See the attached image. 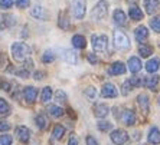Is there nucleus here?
Instances as JSON below:
<instances>
[{"mask_svg": "<svg viewBox=\"0 0 160 145\" xmlns=\"http://www.w3.org/2000/svg\"><path fill=\"white\" fill-rule=\"evenodd\" d=\"M13 59L18 62H25L30 55V48L23 42H15L10 48Z\"/></svg>", "mask_w": 160, "mask_h": 145, "instance_id": "f257e3e1", "label": "nucleus"}, {"mask_svg": "<svg viewBox=\"0 0 160 145\" xmlns=\"http://www.w3.org/2000/svg\"><path fill=\"white\" fill-rule=\"evenodd\" d=\"M69 7H71V13L75 19H82L85 16V10H87L85 0H71L69 2Z\"/></svg>", "mask_w": 160, "mask_h": 145, "instance_id": "f03ea898", "label": "nucleus"}, {"mask_svg": "<svg viewBox=\"0 0 160 145\" xmlns=\"http://www.w3.org/2000/svg\"><path fill=\"white\" fill-rule=\"evenodd\" d=\"M107 13H108V3L105 0H100L94 6L92 12H91V16H92L94 20H102L107 16Z\"/></svg>", "mask_w": 160, "mask_h": 145, "instance_id": "7ed1b4c3", "label": "nucleus"}, {"mask_svg": "<svg viewBox=\"0 0 160 145\" xmlns=\"http://www.w3.org/2000/svg\"><path fill=\"white\" fill-rule=\"evenodd\" d=\"M91 42L95 52H104L108 46V37L105 35H92Z\"/></svg>", "mask_w": 160, "mask_h": 145, "instance_id": "20e7f679", "label": "nucleus"}, {"mask_svg": "<svg viewBox=\"0 0 160 145\" xmlns=\"http://www.w3.org/2000/svg\"><path fill=\"white\" fill-rule=\"evenodd\" d=\"M114 45H116L117 49L127 50V49L130 48V39L127 37L126 33L117 30V32H114Z\"/></svg>", "mask_w": 160, "mask_h": 145, "instance_id": "39448f33", "label": "nucleus"}, {"mask_svg": "<svg viewBox=\"0 0 160 145\" xmlns=\"http://www.w3.org/2000/svg\"><path fill=\"white\" fill-rule=\"evenodd\" d=\"M110 138H111L112 144L123 145V144H126V142L128 141V134H127L124 129H114L111 132V135H110Z\"/></svg>", "mask_w": 160, "mask_h": 145, "instance_id": "423d86ee", "label": "nucleus"}, {"mask_svg": "<svg viewBox=\"0 0 160 145\" xmlns=\"http://www.w3.org/2000/svg\"><path fill=\"white\" fill-rule=\"evenodd\" d=\"M101 95L104 98H116L118 95V89L116 88L114 83L111 82H107L102 85V89H101Z\"/></svg>", "mask_w": 160, "mask_h": 145, "instance_id": "0eeeda50", "label": "nucleus"}, {"mask_svg": "<svg viewBox=\"0 0 160 145\" xmlns=\"http://www.w3.org/2000/svg\"><path fill=\"white\" fill-rule=\"evenodd\" d=\"M23 98H25L28 104H33L38 98V89L35 86H26L23 89Z\"/></svg>", "mask_w": 160, "mask_h": 145, "instance_id": "6e6552de", "label": "nucleus"}, {"mask_svg": "<svg viewBox=\"0 0 160 145\" xmlns=\"http://www.w3.org/2000/svg\"><path fill=\"white\" fill-rule=\"evenodd\" d=\"M120 119L123 121L124 125L131 127V125H134V124H136V114H134L131 109H126V111L120 115Z\"/></svg>", "mask_w": 160, "mask_h": 145, "instance_id": "1a4fd4ad", "label": "nucleus"}, {"mask_svg": "<svg viewBox=\"0 0 160 145\" xmlns=\"http://www.w3.org/2000/svg\"><path fill=\"white\" fill-rule=\"evenodd\" d=\"M16 137H18V139L20 142L26 144V142L30 139V131H29V128L23 127V125L18 127V128H16Z\"/></svg>", "mask_w": 160, "mask_h": 145, "instance_id": "9d476101", "label": "nucleus"}, {"mask_svg": "<svg viewBox=\"0 0 160 145\" xmlns=\"http://www.w3.org/2000/svg\"><path fill=\"white\" fill-rule=\"evenodd\" d=\"M144 86L147 89L153 91V92H157L159 91V76L157 75H153V76H149V78L144 79Z\"/></svg>", "mask_w": 160, "mask_h": 145, "instance_id": "9b49d317", "label": "nucleus"}, {"mask_svg": "<svg viewBox=\"0 0 160 145\" xmlns=\"http://www.w3.org/2000/svg\"><path fill=\"white\" fill-rule=\"evenodd\" d=\"M147 141L152 145H159L160 144V129L156 127L150 128L149 135H147Z\"/></svg>", "mask_w": 160, "mask_h": 145, "instance_id": "f8f14e48", "label": "nucleus"}, {"mask_svg": "<svg viewBox=\"0 0 160 145\" xmlns=\"http://www.w3.org/2000/svg\"><path fill=\"white\" fill-rule=\"evenodd\" d=\"M110 114V108L107 104H97L94 106V115L97 118H105Z\"/></svg>", "mask_w": 160, "mask_h": 145, "instance_id": "ddd939ff", "label": "nucleus"}, {"mask_svg": "<svg viewBox=\"0 0 160 145\" xmlns=\"http://www.w3.org/2000/svg\"><path fill=\"white\" fill-rule=\"evenodd\" d=\"M16 25V17L13 15L0 16V27H12Z\"/></svg>", "mask_w": 160, "mask_h": 145, "instance_id": "4468645a", "label": "nucleus"}, {"mask_svg": "<svg viewBox=\"0 0 160 145\" xmlns=\"http://www.w3.org/2000/svg\"><path fill=\"white\" fill-rule=\"evenodd\" d=\"M127 71L126 65L123 62H114V63L110 66V75H124Z\"/></svg>", "mask_w": 160, "mask_h": 145, "instance_id": "2eb2a0df", "label": "nucleus"}, {"mask_svg": "<svg viewBox=\"0 0 160 145\" xmlns=\"http://www.w3.org/2000/svg\"><path fill=\"white\" fill-rule=\"evenodd\" d=\"M134 37L137 42H144L149 37V30L146 26H138L137 29L134 30Z\"/></svg>", "mask_w": 160, "mask_h": 145, "instance_id": "dca6fc26", "label": "nucleus"}, {"mask_svg": "<svg viewBox=\"0 0 160 145\" xmlns=\"http://www.w3.org/2000/svg\"><path fill=\"white\" fill-rule=\"evenodd\" d=\"M137 101H138V106L142 108V111L144 114L149 112V108H150V101H149V96L146 93H140L137 96Z\"/></svg>", "mask_w": 160, "mask_h": 145, "instance_id": "f3484780", "label": "nucleus"}, {"mask_svg": "<svg viewBox=\"0 0 160 145\" xmlns=\"http://www.w3.org/2000/svg\"><path fill=\"white\" fill-rule=\"evenodd\" d=\"M160 68V59L159 58H153V59H150L147 63H146V71L149 72V73H156L157 71H159Z\"/></svg>", "mask_w": 160, "mask_h": 145, "instance_id": "a211bd4d", "label": "nucleus"}, {"mask_svg": "<svg viewBox=\"0 0 160 145\" xmlns=\"http://www.w3.org/2000/svg\"><path fill=\"white\" fill-rule=\"evenodd\" d=\"M159 0H144V9L149 15H153L154 12L159 10Z\"/></svg>", "mask_w": 160, "mask_h": 145, "instance_id": "6ab92c4d", "label": "nucleus"}, {"mask_svg": "<svg viewBox=\"0 0 160 145\" xmlns=\"http://www.w3.org/2000/svg\"><path fill=\"white\" fill-rule=\"evenodd\" d=\"M128 69H130V72H133V73H137V72L142 69V60L138 59V58H136V56L130 58V59H128Z\"/></svg>", "mask_w": 160, "mask_h": 145, "instance_id": "aec40b11", "label": "nucleus"}, {"mask_svg": "<svg viewBox=\"0 0 160 145\" xmlns=\"http://www.w3.org/2000/svg\"><path fill=\"white\" fill-rule=\"evenodd\" d=\"M112 17H114L116 25H118V26H124V25H126V22H127V17H126V15H124V12L121 10V9H117V10L114 12Z\"/></svg>", "mask_w": 160, "mask_h": 145, "instance_id": "412c9836", "label": "nucleus"}, {"mask_svg": "<svg viewBox=\"0 0 160 145\" xmlns=\"http://www.w3.org/2000/svg\"><path fill=\"white\" fill-rule=\"evenodd\" d=\"M30 15L33 16L35 19H39V20H43V19H46V12H45V9L42 7V6H35V7H32V10H30Z\"/></svg>", "mask_w": 160, "mask_h": 145, "instance_id": "4be33fe9", "label": "nucleus"}, {"mask_svg": "<svg viewBox=\"0 0 160 145\" xmlns=\"http://www.w3.org/2000/svg\"><path fill=\"white\" fill-rule=\"evenodd\" d=\"M72 46L77 49H84L87 46V42H85V37L82 35H75L72 37Z\"/></svg>", "mask_w": 160, "mask_h": 145, "instance_id": "5701e85b", "label": "nucleus"}, {"mask_svg": "<svg viewBox=\"0 0 160 145\" xmlns=\"http://www.w3.org/2000/svg\"><path fill=\"white\" fill-rule=\"evenodd\" d=\"M35 122H36L39 129H46L48 128V118H46L45 114H38L36 118H35Z\"/></svg>", "mask_w": 160, "mask_h": 145, "instance_id": "b1692460", "label": "nucleus"}, {"mask_svg": "<svg viewBox=\"0 0 160 145\" xmlns=\"http://www.w3.org/2000/svg\"><path fill=\"white\" fill-rule=\"evenodd\" d=\"M128 15H130V19H133V20H142L143 16H144V15H143V12H142V9H138L137 6L130 7Z\"/></svg>", "mask_w": 160, "mask_h": 145, "instance_id": "393cba45", "label": "nucleus"}, {"mask_svg": "<svg viewBox=\"0 0 160 145\" xmlns=\"http://www.w3.org/2000/svg\"><path fill=\"white\" fill-rule=\"evenodd\" d=\"M48 112H49V115L53 116V118H59V116L63 115V109L61 106H58V105H49Z\"/></svg>", "mask_w": 160, "mask_h": 145, "instance_id": "a878e982", "label": "nucleus"}, {"mask_svg": "<svg viewBox=\"0 0 160 145\" xmlns=\"http://www.w3.org/2000/svg\"><path fill=\"white\" fill-rule=\"evenodd\" d=\"M84 95H85V98L88 101H95L98 96V92L94 86H88L87 89H84Z\"/></svg>", "mask_w": 160, "mask_h": 145, "instance_id": "bb28decb", "label": "nucleus"}, {"mask_svg": "<svg viewBox=\"0 0 160 145\" xmlns=\"http://www.w3.org/2000/svg\"><path fill=\"white\" fill-rule=\"evenodd\" d=\"M51 98H52V88L51 86H45L41 93V101L43 104H46V102L51 101Z\"/></svg>", "mask_w": 160, "mask_h": 145, "instance_id": "cd10ccee", "label": "nucleus"}, {"mask_svg": "<svg viewBox=\"0 0 160 145\" xmlns=\"http://www.w3.org/2000/svg\"><path fill=\"white\" fill-rule=\"evenodd\" d=\"M63 59H65L67 63L75 65L77 63V53L72 52V50H65V53H63Z\"/></svg>", "mask_w": 160, "mask_h": 145, "instance_id": "c85d7f7f", "label": "nucleus"}, {"mask_svg": "<svg viewBox=\"0 0 160 145\" xmlns=\"http://www.w3.org/2000/svg\"><path fill=\"white\" fill-rule=\"evenodd\" d=\"M65 135V128L62 125H55L52 131V138L53 139H62V137Z\"/></svg>", "mask_w": 160, "mask_h": 145, "instance_id": "c756f323", "label": "nucleus"}, {"mask_svg": "<svg viewBox=\"0 0 160 145\" xmlns=\"http://www.w3.org/2000/svg\"><path fill=\"white\" fill-rule=\"evenodd\" d=\"M138 53L142 55V58H149L153 53V48L150 45H140L138 46Z\"/></svg>", "mask_w": 160, "mask_h": 145, "instance_id": "7c9ffc66", "label": "nucleus"}, {"mask_svg": "<svg viewBox=\"0 0 160 145\" xmlns=\"http://www.w3.org/2000/svg\"><path fill=\"white\" fill-rule=\"evenodd\" d=\"M10 114V106L6 102V99L0 98V115H9Z\"/></svg>", "mask_w": 160, "mask_h": 145, "instance_id": "2f4dec72", "label": "nucleus"}, {"mask_svg": "<svg viewBox=\"0 0 160 145\" xmlns=\"http://www.w3.org/2000/svg\"><path fill=\"white\" fill-rule=\"evenodd\" d=\"M58 25H59L61 29H68V27H69V19H68V16L65 15L63 12L59 15V22H58Z\"/></svg>", "mask_w": 160, "mask_h": 145, "instance_id": "473e14b6", "label": "nucleus"}, {"mask_svg": "<svg viewBox=\"0 0 160 145\" xmlns=\"http://www.w3.org/2000/svg\"><path fill=\"white\" fill-rule=\"evenodd\" d=\"M53 60H55V53H53L52 50H46V52L42 55V62H43V63H51Z\"/></svg>", "mask_w": 160, "mask_h": 145, "instance_id": "72a5a7b5", "label": "nucleus"}, {"mask_svg": "<svg viewBox=\"0 0 160 145\" xmlns=\"http://www.w3.org/2000/svg\"><path fill=\"white\" fill-rule=\"evenodd\" d=\"M67 99H68L67 93L63 92L62 89H59V91H56V92H55V101L58 102V104H65V102H67Z\"/></svg>", "mask_w": 160, "mask_h": 145, "instance_id": "f704fd0d", "label": "nucleus"}, {"mask_svg": "<svg viewBox=\"0 0 160 145\" xmlns=\"http://www.w3.org/2000/svg\"><path fill=\"white\" fill-rule=\"evenodd\" d=\"M97 128L101 132H107V131H110L112 128V124L108 122V121H100V122L97 124Z\"/></svg>", "mask_w": 160, "mask_h": 145, "instance_id": "c9c22d12", "label": "nucleus"}, {"mask_svg": "<svg viewBox=\"0 0 160 145\" xmlns=\"http://www.w3.org/2000/svg\"><path fill=\"white\" fill-rule=\"evenodd\" d=\"M150 26H152V29L154 30V32L160 33V16H156V17H153L152 20H150Z\"/></svg>", "mask_w": 160, "mask_h": 145, "instance_id": "e433bc0d", "label": "nucleus"}, {"mask_svg": "<svg viewBox=\"0 0 160 145\" xmlns=\"http://www.w3.org/2000/svg\"><path fill=\"white\" fill-rule=\"evenodd\" d=\"M13 142V137L9 134H3L0 135V145H12Z\"/></svg>", "mask_w": 160, "mask_h": 145, "instance_id": "4c0bfd02", "label": "nucleus"}, {"mask_svg": "<svg viewBox=\"0 0 160 145\" xmlns=\"http://www.w3.org/2000/svg\"><path fill=\"white\" fill-rule=\"evenodd\" d=\"M128 83H130L133 88H138V86H142V78H138V76H133V78L128 79Z\"/></svg>", "mask_w": 160, "mask_h": 145, "instance_id": "58836bf2", "label": "nucleus"}, {"mask_svg": "<svg viewBox=\"0 0 160 145\" xmlns=\"http://www.w3.org/2000/svg\"><path fill=\"white\" fill-rule=\"evenodd\" d=\"M121 89H123V91H121V93H123L124 96H127V95H128V93L133 91V86L128 83V81H126V82L123 83V86H121Z\"/></svg>", "mask_w": 160, "mask_h": 145, "instance_id": "ea45409f", "label": "nucleus"}, {"mask_svg": "<svg viewBox=\"0 0 160 145\" xmlns=\"http://www.w3.org/2000/svg\"><path fill=\"white\" fill-rule=\"evenodd\" d=\"M29 4H30V0H16V6L19 9H26L29 7Z\"/></svg>", "mask_w": 160, "mask_h": 145, "instance_id": "a19ab883", "label": "nucleus"}, {"mask_svg": "<svg viewBox=\"0 0 160 145\" xmlns=\"http://www.w3.org/2000/svg\"><path fill=\"white\" fill-rule=\"evenodd\" d=\"M13 6V0H0V7L2 9H10Z\"/></svg>", "mask_w": 160, "mask_h": 145, "instance_id": "79ce46f5", "label": "nucleus"}, {"mask_svg": "<svg viewBox=\"0 0 160 145\" xmlns=\"http://www.w3.org/2000/svg\"><path fill=\"white\" fill-rule=\"evenodd\" d=\"M10 129V124L6 121H0V131H9Z\"/></svg>", "mask_w": 160, "mask_h": 145, "instance_id": "37998d69", "label": "nucleus"}, {"mask_svg": "<svg viewBox=\"0 0 160 145\" xmlns=\"http://www.w3.org/2000/svg\"><path fill=\"white\" fill-rule=\"evenodd\" d=\"M68 145H78V138L75 134H71L69 137V141H68Z\"/></svg>", "mask_w": 160, "mask_h": 145, "instance_id": "c03bdc74", "label": "nucleus"}, {"mask_svg": "<svg viewBox=\"0 0 160 145\" xmlns=\"http://www.w3.org/2000/svg\"><path fill=\"white\" fill-rule=\"evenodd\" d=\"M32 68H33V60H30L29 58H28V59L25 60V69H26V71L29 72L30 69H32Z\"/></svg>", "mask_w": 160, "mask_h": 145, "instance_id": "a18cd8bd", "label": "nucleus"}, {"mask_svg": "<svg viewBox=\"0 0 160 145\" xmlns=\"http://www.w3.org/2000/svg\"><path fill=\"white\" fill-rule=\"evenodd\" d=\"M87 145H100V144L95 141V138H94V137L88 135V137H87Z\"/></svg>", "mask_w": 160, "mask_h": 145, "instance_id": "49530a36", "label": "nucleus"}, {"mask_svg": "<svg viewBox=\"0 0 160 145\" xmlns=\"http://www.w3.org/2000/svg\"><path fill=\"white\" fill-rule=\"evenodd\" d=\"M16 75H19V76H23V78H28V76H29V72H28L26 69H22V71H18V72H16Z\"/></svg>", "mask_w": 160, "mask_h": 145, "instance_id": "de8ad7c7", "label": "nucleus"}, {"mask_svg": "<svg viewBox=\"0 0 160 145\" xmlns=\"http://www.w3.org/2000/svg\"><path fill=\"white\" fill-rule=\"evenodd\" d=\"M88 60H89V62H91V63H97V62H98L97 56H94L92 53H89V55H88Z\"/></svg>", "mask_w": 160, "mask_h": 145, "instance_id": "09e8293b", "label": "nucleus"}, {"mask_svg": "<svg viewBox=\"0 0 160 145\" xmlns=\"http://www.w3.org/2000/svg\"><path fill=\"white\" fill-rule=\"evenodd\" d=\"M42 76H45L43 72H35V79H36V81H41Z\"/></svg>", "mask_w": 160, "mask_h": 145, "instance_id": "8fccbe9b", "label": "nucleus"}, {"mask_svg": "<svg viewBox=\"0 0 160 145\" xmlns=\"http://www.w3.org/2000/svg\"><path fill=\"white\" fill-rule=\"evenodd\" d=\"M4 62H6V58H4V55H2V53H0V68H3Z\"/></svg>", "mask_w": 160, "mask_h": 145, "instance_id": "3c124183", "label": "nucleus"}, {"mask_svg": "<svg viewBox=\"0 0 160 145\" xmlns=\"http://www.w3.org/2000/svg\"><path fill=\"white\" fill-rule=\"evenodd\" d=\"M159 104H160V99H159Z\"/></svg>", "mask_w": 160, "mask_h": 145, "instance_id": "603ef678", "label": "nucleus"}]
</instances>
